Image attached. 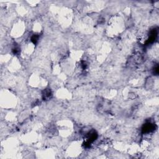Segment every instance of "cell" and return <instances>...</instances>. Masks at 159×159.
<instances>
[{"instance_id":"obj_1","label":"cell","mask_w":159,"mask_h":159,"mask_svg":"<svg viewBox=\"0 0 159 159\" xmlns=\"http://www.w3.org/2000/svg\"><path fill=\"white\" fill-rule=\"evenodd\" d=\"M154 125L153 124H151L150 122L145 124L142 128V131L144 133H149L150 132L152 131L154 129Z\"/></svg>"},{"instance_id":"obj_2","label":"cell","mask_w":159,"mask_h":159,"mask_svg":"<svg viewBox=\"0 0 159 159\" xmlns=\"http://www.w3.org/2000/svg\"><path fill=\"white\" fill-rule=\"evenodd\" d=\"M50 95H51V92H50V90H47V89H46L44 94H43V96L45 98H49Z\"/></svg>"}]
</instances>
